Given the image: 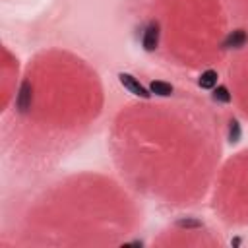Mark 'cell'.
<instances>
[{
  "label": "cell",
  "mask_w": 248,
  "mask_h": 248,
  "mask_svg": "<svg viewBox=\"0 0 248 248\" xmlns=\"http://www.w3.org/2000/svg\"><path fill=\"white\" fill-rule=\"evenodd\" d=\"M176 225L178 227H184V229H200L202 227V221L192 219V217H184V219H178Z\"/></svg>",
  "instance_id": "9c48e42d"
},
{
  "label": "cell",
  "mask_w": 248,
  "mask_h": 248,
  "mask_svg": "<svg viewBox=\"0 0 248 248\" xmlns=\"http://www.w3.org/2000/svg\"><path fill=\"white\" fill-rule=\"evenodd\" d=\"M130 246H143V242L141 240H132V242H128Z\"/></svg>",
  "instance_id": "30bf717a"
},
{
  "label": "cell",
  "mask_w": 248,
  "mask_h": 248,
  "mask_svg": "<svg viewBox=\"0 0 248 248\" xmlns=\"http://www.w3.org/2000/svg\"><path fill=\"white\" fill-rule=\"evenodd\" d=\"M240 138H242V128H240L238 120H231L229 122V141L236 143V141H240Z\"/></svg>",
  "instance_id": "ba28073f"
},
{
  "label": "cell",
  "mask_w": 248,
  "mask_h": 248,
  "mask_svg": "<svg viewBox=\"0 0 248 248\" xmlns=\"http://www.w3.org/2000/svg\"><path fill=\"white\" fill-rule=\"evenodd\" d=\"M141 45L147 52H153L159 45V23L157 21H149L143 29V35H141Z\"/></svg>",
  "instance_id": "7a4b0ae2"
},
{
  "label": "cell",
  "mask_w": 248,
  "mask_h": 248,
  "mask_svg": "<svg viewBox=\"0 0 248 248\" xmlns=\"http://www.w3.org/2000/svg\"><path fill=\"white\" fill-rule=\"evenodd\" d=\"M217 72L215 70H205L200 78H198V85L202 87V89H213L215 85H217Z\"/></svg>",
  "instance_id": "5b68a950"
},
{
  "label": "cell",
  "mask_w": 248,
  "mask_h": 248,
  "mask_svg": "<svg viewBox=\"0 0 248 248\" xmlns=\"http://www.w3.org/2000/svg\"><path fill=\"white\" fill-rule=\"evenodd\" d=\"M149 91L151 93H155V95H159V97H169V95H172V85L170 83H167V81H161V79H155V81H151L149 83Z\"/></svg>",
  "instance_id": "8992f818"
},
{
  "label": "cell",
  "mask_w": 248,
  "mask_h": 248,
  "mask_svg": "<svg viewBox=\"0 0 248 248\" xmlns=\"http://www.w3.org/2000/svg\"><path fill=\"white\" fill-rule=\"evenodd\" d=\"M248 41V35L244 29H234L223 39V48H242Z\"/></svg>",
  "instance_id": "277c9868"
},
{
  "label": "cell",
  "mask_w": 248,
  "mask_h": 248,
  "mask_svg": "<svg viewBox=\"0 0 248 248\" xmlns=\"http://www.w3.org/2000/svg\"><path fill=\"white\" fill-rule=\"evenodd\" d=\"M31 99H33V93H31V83L25 79L21 85H19V91H17V99H16V107L19 112H27L31 108Z\"/></svg>",
  "instance_id": "3957f363"
},
{
  "label": "cell",
  "mask_w": 248,
  "mask_h": 248,
  "mask_svg": "<svg viewBox=\"0 0 248 248\" xmlns=\"http://www.w3.org/2000/svg\"><path fill=\"white\" fill-rule=\"evenodd\" d=\"M213 101L215 103H231V93L227 89V85H217L213 87Z\"/></svg>",
  "instance_id": "52a82bcc"
},
{
  "label": "cell",
  "mask_w": 248,
  "mask_h": 248,
  "mask_svg": "<svg viewBox=\"0 0 248 248\" xmlns=\"http://www.w3.org/2000/svg\"><path fill=\"white\" fill-rule=\"evenodd\" d=\"M118 81L122 83V87H124V89H128V91H130L132 95H136V97L147 99V97L151 95V91H149L147 87H143V85L140 83V79H138V78H134L132 74L120 72V74H118Z\"/></svg>",
  "instance_id": "6da1fadb"
}]
</instances>
